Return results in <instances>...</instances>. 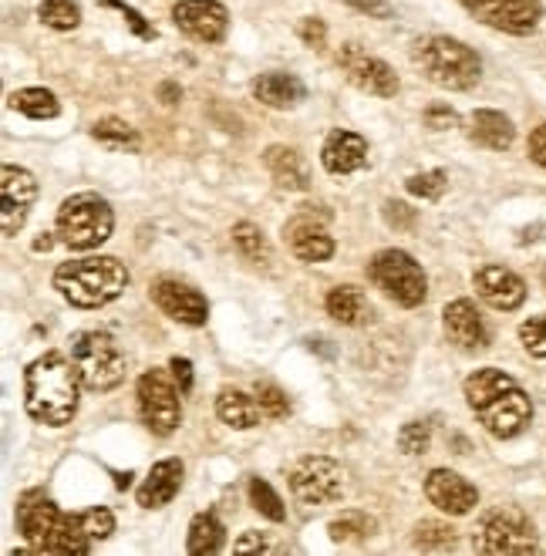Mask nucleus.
<instances>
[{"label":"nucleus","instance_id":"nucleus-45","mask_svg":"<svg viewBox=\"0 0 546 556\" xmlns=\"http://www.w3.org/2000/svg\"><path fill=\"white\" fill-rule=\"evenodd\" d=\"M422 118H426V125L432 128V132H445V128H456L459 125V115L448 109V105H429Z\"/></svg>","mask_w":546,"mask_h":556},{"label":"nucleus","instance_id":"nucleus-4","mask_svg":"<svg viewBox=\"0 0 546 556\" xmlns=\"http://www.w3.org/2000/svg\"><path fill=\"white\" fill-rule=\"evenodd\" d=\"M128 287V270L115 256H85L68 260L54 270V290L61 293L72 307L94 311L122 298Z\"/></svg>","mask_w":546,"mask_h":556},{"label":"nucleus","instance_id":"nucleus-21","mask_svg":"<svg viewBox=\"0 0 546 556\" xmlns=\"http://www.w3.org/2000/svg\"><path fill=\"white\" fill-rule=\"evenodd\" d=\"M320 162L331 176H351L368 166V142L358 132H347V128H334L328 136L325 149H320Z\"/></svg>","mask_w":546,"mask_h":556},{"label":"nucleus","instance_id":"nucleus-32","mask_svg":"<svg viewBox=\"0 0 546 556\" xmlns=\"http://www.w3.org/2000/svg\"><path fill=\"white\" fill-rule=\"evenodd\" d=\"M233 243L237 250L250 260V264H270V243L264 237L261 226H253V223H237L233 226Z\"/></svg>","mask_w":546,"mask_h":556},{"label":"nucleus","instance_id":"nucleus-10","mask_svg":"<svg viewBox=\"0 0 546 556\" xmlns=\"http://www.w3.org/2000/svg\"><path fill=\"white\" fill-rule=\"evenodd\" d=\"M182 391L169 381L166 371H145L139 378V408H142V421L155 435H173L182 421Z\"/></svg>","mask_w":546,"mask_h":556},{"label":"nucleus","instance_id":"nucleus-40","mask_svg":"<svg viewBox=\"0 0 546 556\" xmlns=\"http://www.w3.org/2000/svg\"><path fill=\"white\" fill-rule=\"evenodd\" d=\"M520 341L526 354L546 357V317H530L526 324H520Z\"/></svg>","mask_w":546,"mask_h":556},{"label":"nucleus","instance_id":"nucleus-46","mask_svg":"<svg viewBox=\"0 0 546 556\" xmlns=\"http://www.w3.org/2000/svg\"><path fill=\"white\" fill-rule=\"evenodd\" d=\"M169 368H173V378H176L179 391H182V395H189V391H192V362H189V357H173Z\"/></svg>","mask_w":546,"mask_h":556},{"label":"nucleus","instance_id":"nucleus-14","mask_svg":"<svg viewBox=\"0 0 546 556\" xmlns=\"http://www.w3.org/2000/svg\"><path fill=\"white\" fill-rule=\"evenodd\" d=\"M338 68L347 75V81L368 91V94H378V98H392L398 91V75L384 64L381 58H371L365 54L358 45H344L338 51Z\"/></svg>","mask_w":546,"mask_h":556},{"label":"nucleus","instance_id":"nucleus-18","mask_svg":"<svg viewBox=\"0 0 546 556\" xmlns=\"http://www.w3.org/2000/svg\"><path fill=\"white\" fill-rule=\"evenodd\" d=\"M283 240L291 247V253L304 264H325V260L334 256V237L325 230V223H317L310 213L294 216L291 223L283 226Z\"/></svg>","mask_w":546,"mask_h":556},{"label":"nucleus","instance_id":"nucleus-9","mask_svg":"<svg viewBox=\"0 0 546 556\" xmlns=\"http://www.w3.org/2000/svg\"><path fill=\"white\" fill-rule=\"evenodd\" d=\"M472 546L479 553H520V556L539 549L530 516L517 506H499V509L486 513L483 522L475 527Z\"/></svg>","mask_w":546,"mask_h":556},{"label":"nucleus","instance_id":"nucleus-12","mask_svg":"<svg viewBox=\"0 0 546 556\" xmlns=\"http://www.w3.org/2000/svg\"><path fill=\"white\" fill-rule=\"evenodd\" d=\"M459 4L483 24L503 30V35H512V38L533 35L543 17L539 0H459Z\"/></svg>","mask_w":546,"mask_h":556},{"label":"nucleus","instance_id":"nucleus-15","mask_svg":"<svg viewBox=\"0 0 546 556\" xmlns=\"http://www.w3.org/2000/svg\"><path fill=\"white\" fill-rule=\"evenodd\" d=\"M426 496L445 516H469L479 506V489L453 469H432L426 476Z\"/></svg>","mask_w":546,"mask_h":556},{"label":"nucleus","instance_id":"nucleus-7","mask_svg":"<svg viewBox=\"0 0 546 556\" xmlns=\"http://www.w3.org/2000/svg\"><path fill=\"white\" fill-rule=\"evenodd\" d=\"M68 357L88 391H112L125 381V354L105 331H78L68 341Z\"/></svg>","mask_w":546,"mask_h":556},{"label":"nucleus","instance_id":"nucleus-50","mask_svg":"<svg viewBox=\"0 0 546 556\" xmlns=\"http://www.w3.org/2000/svg\"><path fill=\"white\" fill-rule=\"evenodd\" d=\"M35 250H38V253H41V250H51V240H48V237H45V240H38V243H35Z\"/></svg>","mask_w":546,"mask_h":556},{"label":"nucleus","instance_id":"nucleus-26","mask_svg":"<svg viewBox=\"0 0 546 556\" xmlns=\"http://www.w3.org/2000/svg\"><path fill=\"white\" fill-rule=\"evenodd\" d=\"M328 314L344 324V327H361L371 320V304L365 298V290H358L355 283H341L328 293V301H325Z\"/></svg>","mask_w":546,"mask_h":556},{"label":"nucleus","instance_id":"nucleus-24","mask_svg":"<svg viewBox=\"0 0 546 556\" xmlns=\"http://www.w3.org/2000/svg\"><path fill=\"white\" fill-rule=\"evenodd\" d=\"M466 128H469V139L475 146L493 149V152H506L512 146V139H517V128H512V122L503 112H493V109L472 112Z\"/></svg>","mask_w":546,"mask_h":556},{"label":"nucleus","instance_id":"nucleus-11","mask_svg":"<svg viewBox=\"0 0 546 556\" xmlns=\"http://www.w3.org/2000/svg\"><path fill=\"white\" fill-rule=\"evenodd\" d=\"M291 493L307 506L338 503L344 496V469L328 455H304L291 469Z\"/></svg>","mask_w":546,"mask_h":556},{"label":"nucleus","instance_id":"nucleus-25","mask_svg":"<svg viewBox=\"0 0 546 556\" xmlns=\"http://www.w3.org/2000/svg\"><path fill=\"white\" fill-rule=\"evenodd\" d=\"M264 162H267V169L274 176V182L287 192H304L310 186V176H307V166H304V159L294 152V149H287V146H270L264 152Z\"/></svg>","mask_w":546,"mask_h":556},{"label":"nucleus","instance_id":"nucleus-16","mask_svg":"<svg viewBox=\"0 0 546 556\" xmlns=\"http://www.w3.org/2000/svg\"><path fill=\"white\" fill-rule=\"evenodd\" d=\"M152 298L158 304L166 317L186 324V327H203L206 317H209V304L206 298L189 283H179V280H158L152 287Z\"/></svg>","mask_w":546,"mask_h":556},{"label":"nucleus","instance_id":"nucleus-20","mask_svg":"<svg viewBox=\"0 0 546 556\" xmlns=\"http://www.w3.org/2000/svg\"><path fill=\"white\" fill-rule=\"evenodd\" d=\"M442 324H445V334L456 348L462 351H483L490 348V327L483 320V314L475 311L472 301H453L442 311Z\"/></svg>","mask_w":546,"mask_h":556},{"label":"nucleus","instance_id":"nucleus-2","mask_svg":"<svg viewBox=\"0 0 546 556\" xmlns=\"http://www.w3.org/2000/svg\"><path fill=\"white\" fill-rule=\"evenodd\" d=\"M78 391H81V375L72 365V357L64 354H41L38 362H30L24 371V408L27 415L61 429L68 425L78 412Z\"/></svg>","mask_w":546,"mask_h":556},{"label":"nucleus","instance_id":"nucleus-31","mask_svg":"<svg viewBox=\"0 0 546 556\" xmlns=\"http://www.w3.org/2000/svg\"><path fill=\"white\" fill-rule=\"evenodd\" d=\"M374 530H378L374 516H368V513H361V509H347V513H341L338 519H331V527H328L331 540H338V543H361V540L374 536Z\"/></svg>","mask_w":546,"mask_h":556},{"label":"nucleus","instance_id":"nucleus-19","mask_svg":"<svg viewBox=\"0 0 546 556\" xmlns=\"http://www.w3.org/2000/svg\"><path fill=\"white\" fill-rule=\"evenodd\" d=\"M472 283H475L479 298H483L493 311H517L526 301V283H523V277H517V274L499 267V264H490L483 270H475Z\"/></svg>","mask_w":546,"mask_h":556},{"label":"nucleus","instance_id":"nucleus-27","mask_svg":"<svg viewBox=\"0 0 546 556\" xmlns=\"http://www.w3.org/2000/svg\"><path fill=\"white\" fill-rule=\"evenodd\" d=\"M216 415L219 421H227L230 429H253V425H261V405H256V399H250L246 391L240 388H223L219 395H216Z\"/></svg>","mask_w":546,"mask_h":556},{"label":"nucleus","instance_id":"nucleus-49","mask_svg":"<svg viewBox=\"0 0 546 556\" xmlns=\"http://www.w3.org/2000/svg\"><path fill=\"white\" fill-rule=\"evenodd\" d=\"M158 98H163L166 105H176L179 98H182V88H179V85H173V81H166L163 88H158Z\"/></svg>","mask_w":546,"mask_h":556},{"label":"nucleus","instance_id":"nucleus-13","mask_svg":"<svg viewBox=\"0 0 546 556\" xmlns=\"http://www.w3.org/2000/svg\"><path fill=\"white\" fill-rule=\"evenodd\" d=\"M173 21L186 38L200 45H219L227 38L230 14L216 0H176L173 4Z\"/></svg>","mask_w":546,"mask_h":556},{"label":"nucleus","instance_id":"nucleus-6","mask_svg":"<svg viewBox=\"0 0 546 556\" xmlns=\"http://www.w3.org/2000/svg\"><path fill=\"white\" fill-rule=\"evenodd\" d=\"M415 61L422 64V72L432 85L448 91H469L479 81V75H483V61H479V54L469 45L442 35L419 41Z\"/></svg>","mask_w":546,"mask_h":556},{"label":"nucleus","instance_id":"nucleus-39","mask_svg":"<svg viewBox=\"0 0 546 556\" xmlns=\"http://www.w3.org/2000/svg\"><path fill=\"white\" fill-rule=\"evenodd\" d=\"M78 516H81V527H85V533H88L91 543H94V540H109V536L115 533V516H112L105 506L85 509V513H78Z\"/></svg>","mask_w":546,"mask_h":556},{"label":"nucleus","instance_id":"nucleus-36","mask_svg":"<svg viewBox=\"0 0 546 556\" xmlns=\"http://www.w3.org/2000/svg\"><path fill=\"white\" fill-rule=\"evenodd\" d=\"M415 546L419 549H442V546H453L456 543V530L453 527H445V522H432V519H426V522H419L415 527Z\"/></svg>","mask_w":546,"mask_h":556},{"label":"nucleus","instance_id":"nucleus-1","mask_svg":"<svg viewBox=\"0 0 546 556\" xmlns=\"http://www.w3.org/2000/svg\"><path fill=\"white\" fill-rule=\"evenodd\" d=\"M472 415L483 421V429L493 439H517L533 421V402L520 388L517 378H509L499 368H479L462 384Z\"/></svg>","mask_w":546,"mask_h":556},{"label":"nucleus","instance_id":"nucleus-33","mask_svg":"<svg viewBox=\"0 0 546 556\" xmlns=\"http://www.w3.org/2000/svg\"><path fill=\"white\" fill-rule=\"evenodd\" d=\"M38 17L51 30H75L81 24V8L75 4V0H41Z\"/></svg>","mask_w":546,"mask_h":556},{"label":"nucleus","instance_id":"nucleus-23","mask_svg":"<svg viewBox=\"0 0 546 556\" xmlns=\"http://www.w3.org/2000/svg\"><path fill=\"white\" fill-rule=\"evenodd\" d=\"M304 81L297 75H287V72H267L261 78H253V98L264 102L267 109H294L304 102Z\"/></svg>","mask_w":546,"mask_h":556},{"label":"nucleus","instance_id":"nucleus-43","mask_svg":"<svg viewBox=\"0 0 546 556\" xmlns=\"http://www.w3.org/2000/svg\"><path fill=\"white\" fill-rule=\"evenodd\" d=\"M237 553H280L283 546L277 540H270L267 533H256V530H246L237 543H233Z\"/></svg>","mask_w":546,"mask_h":556},{"label":"nucleus","instance_id":"nucleus-22","mask_svg":"<svg viewBox=\"0 0 546 556\" xmlns=\"http://www.w3.org/2000/svg\"><path fill=\"white\" fill-rule=\"evenodd\" d=\"M182 485V463L179 459H163L155 463L145 476V482L139 485V506L145 509H163L176 500Z\"/></svg>","mask_w":546,"mask_h":556},{"label":"nucleus","instance_id":"nucleus-8","mask_svg":"<svg viewBox=\"0 0 546 556\" xmlns=\"http://www.w3.org/2000/svg\"><path fill=\"white\" fill-rule=\"evenodd\" d=\"M368 280L398 307H422L429 298V280L415 256L405 250H381L368 264Z\"/></svg>","mask_w":546,"mask_h":556},{"label":"nucleus","instance_id":"nucleus-38","mask_svg":"<svg viewBox=\"0 0 546 556\" xmlns=\"http://www.w3.org/2000/svg\"><path fill=\"white\" fill-rule=\"evenodd\" d=\"M429 445H432V429H429L426 421H408V425H402L398 448L405 455H422V452H429Z\"/></svg>","mask_w":546,"mask_h":556},{"label":"nucleus","instance_id":"nucleus-3","mask_svg":"<svg viewBox=\"0 0 546 556\" xmlns=\"http://www.w3.org/2000/svg\"><path fill=\"white\" fill-rule=\"evenodd\" d=\"M17 530L27 540L21 553H61V556H85L91 540L81 527V516L61 513L41 489H30L17 500Z\"/></svg>","mask_w":546,"mask_h":556},{"label":"nucleus","instance_id":"nucleus-5","mask_svg":"<svg viewBox=\"0 0 546 556\" xmlns=\"http://www.w3.org/2000/svg\"><path fill=\"white\" fill-rule=\"evenodd\" d=\"M115 226L112 206L94 192H75L54 216V233L68 250H99Z\"/></svg>","mask_w":546,"mask_h":556},{"label":"nucleus","instance_id":"nucleus-47","mask_svg":"<svg viewBox=\"0 0 546 556\" xmlns=\"http://www.w3.org/2000/svg\"><path fill=\"white\" fill-rule=\"evenodd\" d=\"M530 159L536 162V166L546 169V122L539 128H533V136H530Z\"/></svg>","mask_w":546,"mask_h":556},{"label":"nucleus","instance_id":"nucleus-44","mask_svg":"<svg viewBox=\"0 0 546 556\" xmlns=\"http://www.w3.org/2000/svg\"><path fill=\"white\" fill-rule=\"evenodd\" d=\"M384 223L395 226V230H411V226H415V210L408 203L389 200V203H384Z\"/></svg>","mask_w":546,"mask_h":556},{"label":"nucleus","instance_id":"nucleus-34","mask_svg":"<svg viewBox=\"0 0 546 556\" xmlns=\"http://www.w3.org/2000/svg\"><path fill=\"white\" fill-rule=\"evenodd\" d=\"M253 399H256V405H261L264 418H270V421H280V418L291 415V402H287V395L274 381H256Z\"/></svg>","mask_w":546,"mask_h":556},{"label":"nucleus","instance_id":"nucleus-28","mask_svg":"<svg viewBox=\"0 0 546 556\" xmlns=\"http://www.w3.org/2000/svg\"><path fill=\"white\" fill-rule=\"evenodd\" d=\"M223 543H227V530H223V522L213 513H200L196 519L189 522L186 549L192 556H213V553L223 549Z\"/></svg>","mask_w":546,"mask_h":556},{"label":"nucleus","instance_id":"nucleus-42","mask_svg":"<svg viewBox=\"0 0 546 556\" xmlns=\"http://www.w3.org/2000/svg\"><path fill=\"white\" fill-rule=\"evenodd\" d=\"M297 35H301V41H304L307 48H314V51H325V48H328V24L320 21V17H304L301 27H297Z\"/></svg>","mask_w":546,"mask_h":556},{"label":"nucleus","instance_id":"nucleus-37","mask_svg":"<svg viewBox=\"0 0 546 556\" xmlns=\"http://www.w3.org/2000/svg\"><path fill=\"white\" fill-rule=\"evenodd\" d=\"M445 186H448V176H445L442 169L419 173V176H411V179L405 182V189H408L411 195H419V200H426V203H435L439 195L445 192Z\"/></svg>","mask_w":546,"mask_h":556},{"label":"nucleus","instance_id":"nucleus-51","mask_svg":"<svg viewBox=\"0 0 546 556\" xmlns=\"http://www.w3.org/2000/svg\"><path fill=\"white\" fill-rule=\"evenodd\" d=\"M543 283H546V274H543Z\"/></svg>","mask_w":546,"mask_h":556},{"label":"nucleus","instance_id":"nucleus-48","mask_svg":"<svg viewBox=\"0 0 546 556\" xmlns=\"http://www.w3.org/2000/svg\"><path fill=\"white\" fill-rule=\"evenodd\" d=\"M351 8H358V11H365V14H374V17H389L392 14V8L384 4V0H347Z\"/></svg>","mask_w":546,"mask_h":556},{"label":"nucleus","instance_id":"nucleus-41","mask_svg":"<svg viewBox=\"0 0 546 556\" xmlns=\"http://www.w3.org/2000/svg\"><path fill=\"white\" fill-rule=\"evenodd\" d=\"M102 4H105V8H115V11H122L125 24L132 27V30H136V35H139L142 41H152V38H155V27H152V24H145V17H142V14H139L136 8H128L125 0H102Z\"/></svg>","mask_w":546,"mask_h":556},{"label":"nucleus","instance_id":"nucleus-17","mask_svg":"<svg viewBox=\"0 0 546 556\" xmlns=\"http://www.w3.org/2000/svg\"><path fill=\"white\" fill-rule=\"evenodd\" d=\"M0 189H4V237H17L21 226L27 223V213L38 200V179L21 166H4L0 173Z\"/></svg>","mask_w":546,"mask_h":556},{"label":"nucleus","instance_id":"nucleus-30","mask_svg":"<svg viewBox=\"0 0 546 556\" xmlns=\"http://www.w3.org/2000/svg\"><path fill=\"white\" fill-rule=\"evenodd\" d=\"M91 136H94V142H102L105 149H115V152H139V146H142L136 128L128 125V122H122V118H102V122H94Z\"/></svg>","mask_w":546,"mask_h":556},{"label":"nucleus","instance_id":"nucleus-29","mask_svg":"<svg viewBox=\"0 0 546 556\" xmlns=\"http://www.w3.org/2000/svg\"><path fill=\"white\" fill-rule=\"evenodd\" d=\"M8 102H11L14 112H21V115H27V118H35V122L54 118V115L61 112L54 91H48V88H21V91H14V94L8 98Z\"/></svg>","mask_w":546,"mask_h":556},{"label":"nucleus","instance_id":"nucleus-35","mask_svg":"<svg viewBox=\"0 0 546 556\" xmlns=\"http://www.w3.org/2000/svg\"><path fill=\"white\" fill-rule=\"evenodd\" d=\"M250 503H253L256 513H264V516L274 519V522H283V516H287L280 496L274 493L267 479H250Z\"/></svg>","mask_w":546,"mask_h":556}]
</instances>
